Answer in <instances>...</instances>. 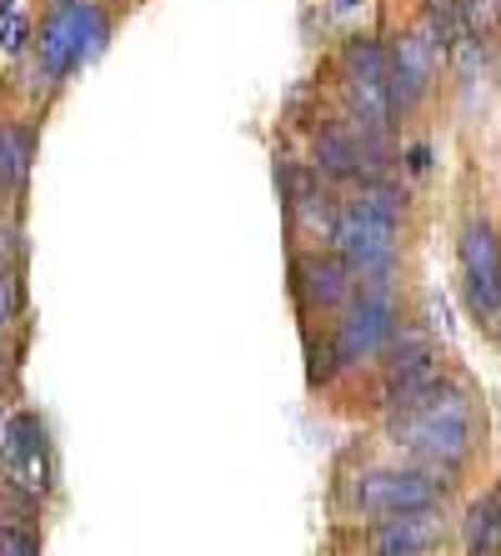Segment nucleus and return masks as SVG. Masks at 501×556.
Wrapping results in <instances>:
<instances>
[{"mask_svg": "<svg viewBox=\"0 0 501 556\" xmlns=\"http://www.w3.org/2000/svg\"><path fill=\"white\" fill-rule=\"evenodd\" d=\"M372 146L376 136H366V130L356 136L347 126H326L316 136V146H311V166L322 176H336V181H376L381 161H372Z\"/></svg>", "mask_w": 501, "mask_h": 556, "instance_id": "obj_11", "label": "nucleus"}, {"mask_svg": "<svg viewBox=\"0 0 501 556\" xmlns=\"http://www.w3.org/2000/svg\"><path fill=\"white\" fill-rule=\"evenodd\" d=\"M26 40H30V21H26V15H21V11L0 15V51L21 55V51H26Z\"/></svg>", "mask_w": 501, "mask_h": 556, "instance_id": "obj_19", "label": "nucleus"}, {"mask_svg": "<svg viewBox=\"0 0 501 556\" xmlns=\"http://www.w3.org/2000/svg\"><path fill=\"white\" fill-rule=\"evenodd\" d=\"M0 521H5V506H0Z\"/></svg>", "mask_w": 501, "mask_h": 556, "instance_id": "obj_29", "label": "nucleus"}, {"mask_svg": "<svg viewBox=\"0 0 501 556\" xmlns=\"http://www.w3.org/2000/svg\"><path fill=\"white\" fill-rule=\"evenodd\" d=\"M356 206H366V211H372V216H381V220H397V226H401V216H406V195H401V191H391V186H381V181H361Z\"/></svg>", "mask_w": 501, "mask_h": 556, "instance_id": "obj_16", "label": "nucleus"}, {"mask_svg": "<svg viewBox=\"0 0 501 556\" xmlns=\"http://www.w3.org/2000/svg\"><path fill=\"white\" fill-rule=\"evenodd\" d=\"M30 161H36V136H30V126L0 121V191H21L30 176Z\"/></svg>", "mask_w": 501, "mask_h": 556, "instance_id": "obj_13", "label": "nucleus"}, {"mask_svg": "<svg viewBox=\"0 0 501 556\" xmlns=\"http://www.w3.org/2000/svg\"><path fill=\"white\" fill-rule=\"evenodd\" d=\"M431 166V151H426V146H412V151H406V170H426Z\"/></svg>", "mask_w": 501, "mask_h": 556, "instance_id": "obj_22", "label": "nucleus"}, {"mask_svg": "<svg viewBox=\"0 0 501 556\" xmlns=\"http://www.w3.org/2000/svg\"><path fill=\"white\" fill-rule=\"evenodd\" d=\"M472 556H501V552H472Z\"/></svg>", "mask_w": 501, "mask_h": 556, "instance_id": "obj_27", "label": "nucleus"}, {"mask_svg": "<svg viewBox=\"0 0 501 556\" xmlns=\"http://www.w3.org/2000/svg\"><path fill=\"white\" fill-rule=\"evenodd\" d=\"M401 331V311H397V291H391V276H366L347 311H336L331 321V351L341 371L347 366H361V362H376L391 337Z\"/></svg>", "mask_w": 501, "mask_h": 556, "instance_id": "obj_3", "label": "nucleus"}, {"mask_svg": "<svg viewBox=\"0 0 501 556\" xmlns=\"http://www.w3.org/2000/svg\"><path fill=\"white\" fill-rule=\"evenodd\" d=\"M497 511H501V486H497Z\"/></svg>", "mask_w": 501, "mask_h": 556, "instance_id": "obj_28", "label": "nucleus"}, {"mask_svg": "<svg viewBox=\"0 0 501 556\" xmlns=\"http://www.w3.org/2000/svg\"><path fill=\"white\" fill-rule=\"evenodd\" d=\"M341 71H347V80H386L391 51L372 36H351L347 46H341Z\"/></svg>", "mask_w": 501, "mask_h": 556, "instance_id": "obj_14", "label": "nucleus"}, {"mask_svg": "<svg viewBox=\"0 0 501 556\" xmlns=\"http://www.w3.org/2000/svg\"><path fill=\"white\" fill-rule=\"evenodd\" d=\"M462 15H466V30L472 36H487L497 26V5L491 0H462Z\"/></svg>", "mask_w": 501, "mask_h": 556, "instance_id": "obj_20", "label": "nucleus"}, {"mask_svg": "<svg viewBox=\"0 0 501 556\" xmlns=\"http://www.w3.org/2000/svg\"><path fill=\"white\" fill-rule=\"evenodd\" d=\"M462 536L472 552H491L501 536V511H497V496H481V502L466 506V521H462Z\"/></svg>", "mask_w": 501, "mask_h": 556, "instance_id": "obj_15", "label": "nucleus"}, {"mask_svg": "<svg viewBox=\"0 0 501 556\" xmlns=\"http://www.w3.org/2000/svg\"><path fill=\"white\" fill-rule=\"evenodd\" d=\"M336 11H351V5H361V0H331Z\"/></svg>", "mask_w": 501, "mask_h": 556, "instance_id": "obj_24", "label": "nucleus"}, {"mask_svg": "<svg viewBox=\"0 0 501 556\" xmlns=\"http://www.w3.org/2000/svg\"><path fill=\"white\" fill-rule=\"evenodd\" d=\"M15 11V0H0V15H11Z\"/></svg>", "mask_w": 501, "mask_h": 556, "instance_id": "obj_25", "label": "nucleus"}, {"mask_svg": "<svg viewBox=\"0 0 501 556\" xmlns=\"http://www.w3.org/2000/svg\"><path fill=\"white\" fill-rule=\"evenodd\" d=\"M11 381V351H5V341H0V387Z\"/></svg>", "mask_w": 501, "mask_h": 556, "instance_id": "obj_23", "label": "nucleus"}, {"mask_svg": "<svg viewBox=\"0 0 501 556\" xmlns=\"http://www.w3.org/2000/svg\"><path fill=\"white\" fill-rule=\"evenodd\" d=\"M0 431H5V406H0Z\"/></svg>", "mask_w": 501, "mask_h": 556, "instance_id": "obj_26", "label": "nucleus"}, {"mask_svg": "<svg viewBox=\"0 0 501 556\" xmlns=\"http://www.w3.org/2000/svg\"><path fill=\"white\" fill-rule=\"evenodd\" d=\"M105 40H111V15L96 0H51L40 15L30 65H36V76H46V86H55L71 71L96 61L105 51Z\"/></svg>", "mask_w": 501, "mask_h": 556, "instance_id": "obj_2", "label": "nucleus"}, {"mask_svg": "<svg viewBox=\"0 0 501 556\" xmlns=\"http://www.w3.org/2000/svg\"><path fill=\"white\" fill-rule=\"evenodd\" d=\"M476 437H481L476 402L462 381H437L416 406L386 416V441L416 466H437V471H456L476 452Z\"/></svg>", "mask_w": 501, "mask_h": 556, "instance_id": "obj_1", "label": "nucleus"}, {"mask_svg": "<svg viewBox=\"0 0 501 556\" xmlns=\"http://www.w3.org/2000/svg\"><path fill=\"white\" fill-rule=\"evenodd\" d=\"M0 556H40V536L26 521H0Z\"/></svg>", "mask_w": 501, "mask_h": 556, "instance_id": "obj_18", "label": "nucleus"}, {"mask_svg": "<svg viewBox=\"0 0 501 556\" xmlns=\"http://www.w3.org/2000/svg\"><path fill=\"white\" fill-rule=\"evenodd\" d=\"M291 291L301 301V311L336 316V311H347L356 301L361 276L341 251H306V256L291 261Z\"/></svg>", "mask_w": 501, "mask_h": 556, "instance_id": "obj_6", "label": "nucleus"}, {"mask_svg": "<svg viewBox=\"0 0 501 556\" xmlns=\"http://www.w3.org/2000/svg\"><path fill=\"white\" fill-rule=\"evenodd\" d=\"M441 61H447V51H441L426 30L401 36L397 46H391V71H386V96H391V111H401V116H406V111H416V101L431 91V80H437Z\"/></svg>", "mask_w": 501, "mask_h": 556, "instance_id": "obj_9", "label": "nucleus"}, {"mask_svg": "<svg viewBox=\"0 0 501 556\" xmlns=\"http://www.w3.org/2000/svg\"><path fill=\"white\" fill-rule=\"evenodd\" d=\"M451 471L437 466H372L351 481V511L356 517H397V511H431V506L447 502Z\"/></svg>", "mask_w": 501, "mask_h": 556, "instance_id": "obj_4", "label": "nucleus"}, {"mask_svg": "<svg viewBox=\"0 0 501 556\" xmlns=\"http://www.w3.org/2000/svg\"><path fill=\"white\" fill-rule=\"evenodd\" d=\"M441 542H447L441 506H431V511H397V517L372 521V531H366V552L372 556H431Z\"/></svg>", "mask_w": 501, "mask_h": 556, "instance_id": "obj_10", "label": "nucleus"}, {"mask_svg": "<svg viewBox=\"0 0 501 556\" xmlns=\"http://www.w3.org/2000/svg\"><path fill=\"white\" fill-rule=\"evenodd\" d=\"M497 326H501V316H497Z\"/></svg>", "mask_w": 501, "mask_h": 556, "instance_id": "obj_30", "label": "nucleus"}, {"mask_svg": "<svg viewBox=\"0 0 501 556\" xmlns=\"http://www.w3.org/2000/svg\"><path fill=\"white\" fill-rule=\"evenodd\" d=\"M0 477L36 496L51 492L55 471H51V427H46V416H36V412L5 416V431H0Z\"/></svg>", "mask_w": 501, "mask_h": 556, "instance_id": "obj_5", "label": "nucleus"}, {"mask_svg": "<svg viewBox=\"0 0 501 556\" xmlns=\"http://www.w3.org/2000/svg\"><path fill=\"white\" fill-rule=\"evenodd\" d=\"M15 256H21V231L11 220H0V266H15Z\"/></svg>", "mask_w": 501, "mask_h": 556, "instance_id": "obj_21", "label": "nucleus"}, {"mask_svg": "<svg viewBox=\"0 0 501 556\" xmlns=\"http://www.w3.org/2000/svg\"><path fill=\"white\" fill-rule=\"evenodd\" d=\"M437 381H447V371H441V356H431V362L412 366V371H397V376H381V412H406V406H416L426 396V391L437 387Z\"/></svg>", "mask_w": 501, "mask_h": 556, "instance_id": "obj_12", "label": "nucleus"}, {"mask_svg": "<svg viewBox=\"0 0 501 556\" xmlns=\"http://www.w3.org/2000/svg\"><path fill=\"white\" fill-rule=\"evenodd\" d=\"M462 291L472 316L497 321L501 316V241L487 220H472L462 231Z\"/></svg>", "mask_w": 501, "mask_h": 556, "instance_id": "obj_8", "label": "nucleus"}, {"mask_svg": "<svg viewBox=\"0 0 501 556\" xmlns=\"http://www.w3.org/2000/svg\"><path fill=\"white\" fill-rule=\"evenodd\" d=\"M336 251L356 266V276L366 281V276H391V266H397V220H381L372 216L366 206H341V216H336Z\"/></svg>", "mask_w": 501, "mask_h": 556, "instance_id": "obj_7", "label": "nucleus"}, {"mask_svg": "<svg viewBox=\"0 0 501 556\" xmlns=\"http://www.w3.org/2000/svg\"><path fill=\"white\" fill-rule=\"evenodd\" d=\"M21 306H26V291H21V276H15V266H0V337L15 326V316H21Z\"/></svg>", "mask_w": 501, "mask_h": 556, "instance_id": "obj_17", "label": "nucleus"}]
</instances>
